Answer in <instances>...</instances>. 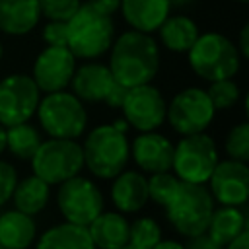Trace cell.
I'll list each match as a JSON object with an SVG mask.
<instances>
[{"mask_svg":"<svg viewBox=\"0 0 249 249\" xmlns=\"http://www.w3.org/2000/svg\"><path fill=\"white\" fill-rule=\"evenodd\" d=\"M107 66L126 89L150 84L160 70V47L150 33L128 29L113 41Z\"/></svg>","mask_w":249,"mask_h":249,"instance_id":"cell-1","label":"cell"},{"mask_svg":"<svg viewBox=\"0 0 249 249\" xmlns=\"http://www.w3.org/2000/svg\"><path fill=\"white\" fill-rule=\"evenodd\" d=\"M113 41L115 23L111 16L97 12L86 2L66 21V47L76 58L93 60L105 54Z\"/></svg>","mask_w":249,"mask_h":249,"instance_id":"cell-2","label":"cell"},{"mask_svg":"<svg viewBox=\"0 0 249 249\" xmlns=\"http://www.w3.org/2000/svg\"><path fill=\"white\" fill-rule=\"evenodd\" d=\"M84 154V167L93 177L99 179H113L130 160V144L126 132L117 130L113 124H99L95 126L82 144Z\"/></svg>","mask_w":249,"mask_h":249,"instance_id":"cell-3","label":"cell"},{"mask_svg":"<svg viewBox=\"0 0 249 249\" xmlns=\"http://www.w3.org/2000/svg\"><path fill=\"white\" fill-rule=\"evenodd\" d=\"M189 66L206 82L233 78L241 66L237 45L218 31L200 33L195 45L187 51Z\"/></svg>","mask_w":249,"mask_h":249,"instance_id":"cell-4","label":"cell"},{"mask_svg":"<svg viewBox=\"0 0 249 249\" xmlns=\"http://www.w3.org/2000/svg\"><path fill=\"white\" fill-rule=\"evenodd\" d=\"M169 224L183 237L206 233L210 216L214 212V198L204 185L179 181L169 202L163 206Z\"/></svg>","mask_w":249,"mask_h":249,"instance_id":"cell-5","label":"cell"},{"mask_svg":"<svg viewBox=\"0 0 249 249\" xmlns=\"http://www.w3.org/2000/svg\"><path fill=\"white\" fill-rule=\"evenodd\" d=\"M37 119L49 138L76 140L88 124L84 103L70 91H53L39 99Z\"/></svg>","mask_w":249,"mask_h":249,"instance_id":"cell-6","label":"cell"},{"mask_svg":"<svg viewBox=\"0 0 249 249\" xmlns=\"http://www.w3.org/2000/svg\"><path fill=\"white\" fill-rule=\"evenodd\" d=\"M29 161L33 175L43 179L47 185H60L70 177L80 175L84 167V154L76 140L49 138L41 142Z\"/></svg>","mask_w":249,"mask_h":249,"instance_id":"cell-7","label":"cell"},{"mask_svg":"<svg viewBox=\"0 0 249 249\" xmlns=\"http://www.w3.org/2000/svg\"><path fill=\"white\" fill-rule=\"evenodd\" d=\"M218 163V148L210 134L198 132L181 136L173 146L171 169L179 181L204 185Z\"/></svg>","mask_w":249,"mask_h":249,"instance_id":"cell-8","label":"cell"},{"mask_svg":"<svg viewBox=\"0 0 249 249\" xmlns=\"http://www.w3.org/2000/svg\"><path fill=\"white\" fill-rule=\"evenodd\" d=\"M56 206L66 222L88 226L103 212V195L91 179L76 175L58 185Z\"/></svg>","mask_w":249,"mask_h":249,"instance_id":"cell-9","label":"cell"},{"mask_svg":"<svg viewBox=\"0 0 249 249\" xmlns=\"http://www.w3.org/2000/svg\"><path fill=\"white\" fill-rule=\"evenodd\" d=\"M214 107L208 99L206 89L202 88H185L167 103L165 121L171 124V128L181 134H198L204 132L212 119H214Z\"/></svg>","mask_w":249,"mask_h":249,"instance_id":"cell-10","label":"cell"},{"mask_svg":"<svg viewBox=\"0 0 249 249\" xmlns=\"http://www.w3.org/2000/svg\"><path fill=\"white\" fill-rule=\"evenodd\" d=\"M41 91L27 74H10L0 80V124L27 123L39 105Z\"/></svg>","mask_w":249,"mask_h":249,"instance_id":"cell-11","label":"cell"},{"mask_svg":"<svg viewBox=\"0 0 249 249\" xmlns=\"http://www.w3.org/2000/svg\"><path fill=\"white\" fill-rule=\"evenodd\" d=\"M121 111L128 126L136 128L138 132H152L165 123L167 103L156 86L142 84L126 89Z\"/></svg>","mask_w":249,"mask_h":249,"instance_id":"cell-12","label":"cell"},{"mask_svg":"<svg viewBox=\"0 0 249 249\" xmlns=\"http://www.w3.org/2000/svg\"><path fill=\"white\" fill-rule=\"evenodd\" d=\"M208 191L222 206H243L249 198V167L235 160H218L208 177Z\"/></svg>","mask_w":249,"mask_h":249,"instance_id":"cell-13","label":"cell"},{"mask_svg":"<svg viewBox=\"0 0 249 249\" xmlns=\"http://www.w3.org/2000/svg\"><path fill=\"white\" fill-rule=\"evenodd\" d=\"M76 70V56L68 47H45L33 62V82L39 91L53 93L70 86Z\"/></svg>","mask_w":249,"mask_h":249,"instance_id":"cell-14","label":"cell"},{"mask_svg":"<svg viewBox=\"0 0 249 249\" xmlns=\"http://www.w3.org/2000/svg\"><path fill=\"white\" fill-rule=\"evenodd\" d=\"M130 156L134 163L150 175L169 171L173 161V144L167 136L156 130L140 132L130 144Z\"/></svg>","mask_w":249,"mask_h":249,"instance_id":"cell-15","label":"cell"},{"mask_svg":"<svg viewBox=\"0 0 249 249\" xmlns=\"http://www.w3.org/2000/svg\"><path fill=\"white\" fill-rule=\"evenodd\" d=\"M72 93L80 101L89 103H105L109 93L115 89L117 82L107 64L101 62H86L74 70L70 80Z\"/></svg>","mask_w":249,"mask_h":249,"instance_id":"cell-16","label":"cell"},{"mask_svg":"<svg viewBox=\"0 0 249 249\" xmlns=\"http://www.w3.org/2000/svg\"><path fill=\"white\" fill-rule=\"evenodd\" d=\"M111 202L121 214H134L148 202V179L140 171L123 169L113 177Z\"/></svg>","mask_w":249,"mask_h":249,"instance_id":"cell-17","label":"cell"},{"mask_svg":"<svg viewBox=\"0 0 249 249\" xmlns=\"http://www.w3.org/2000/svg\"><path fill=\"white\" fill-rule=\"evenodd\" d=\"M124 21L134 31L154 33L169 16V0H121L119 6Z\"/></svg>","mask_w":249,"mask_h":249,"instance_id":"cell-18","label":"cell"},{"mask_svg":"<svg viewBox=\"0 0 249 249\" xmlns=\"http://www.w3.org/2000/svg\"><path fill=\"white\" fill-rule=\"evenodd\" d=\"M128 226L130 222L124 214L103 210L86 228L95 249H121L128 243Z\"/></svg>","mask_w":249,"mask_h":249,"instance_id":"cell-19","label":"cell"},{"mask_svg":"<svg viewBox=\"0 0 249 249\" xmlns=\"http://www.w3.org/2000/svg\"><path fill=\"white\" fill-rule=\"evenodd\" d=\"M37 0H0V31L6 35H27L39 23Z\"/></svg>","mask_w":249,"mask_h":249,"instance_id":"cell-20","label":"cell"},{"mask_svg":"<svg viewBox=\"0 0 249 249\" xmlns=\"http://www.w3.org/2000/svg\"><path fill=\"white\" fill-rule=\"evenodd\" d=\"M37 235L33 216L19 210H6L0 214V247L4 249H29Z\"/></svg>","mask_w":249,"mask_h":249,"instance_id":"cell-21","label":"cell"},{"mask_svg":"<svg viewBox=\"0 0 249 249\" xmlns=\"http://www.w3.org/2000/svg\"><path fill=\"white\" fill-rule=\"evenodd\" d=\"M160 43L171 51V53H187L195 41L198 39L200 31L198 25L189 18V16H167L163 23L158 27Z\"/></svg>","mask_w":249,"mask_h":249,"instance_id":"cell-22","label":"cell"},{"mask_svg":"<svg viewBox=\"0 0 249 249\" xmlns=\"http://www.w3.org/2000/svg\"><path fill=\"white\" fill-rule=\"evenodd\" d=\"M245 230H247V214L243 206H220L214 208L210 216L206 235L224 247Z\"/></svg>","mask_w":249,"mask_h":249,"instance_id":"cell-23","label":"cell"},{"mask_svg":"<svg viewBox=\"0 0 249 249\" xmlns=\"http://www.w3.org/2000/svg\"><path fill=\"white\" fill-rule=\"evenodd\" d=\"M35 249H95L88 228L62 222L49 228L37 241Z\"/></svg>","mask_w":249,"mask_h":249,"instance_id":"cell-24","label":"cell"},{"mask_svg":"<svg viewBox=\"0 0 249 249\" xmlns=\"http://www.w3.org/2000/svg\"><path fill=\"white\" fill-rule=\"evenodd\" d=\"M49 196H51V185H47L37 175H29V177L18 181L16 189L12 193L16 210L29 214V216L39 214L47 206Z\"/></svg>","mask_w":249,"mask_h":249,"instance_id":"cell-25","label":"cell"},{"mask_svg":"<svg viewBox=\"0 0 249 249\" xmlns=\"http://www.w3.org/2000/svg\"><path fill=\"white\" fill-rule=\"evenodd\" d=\"M41 142L43 138L39 130L29 123H19L6 128V150H10V154L18 160H31Z\"/></svg>","mask_w":249,"mask_h":249,"instance_id":"cell-26","label":"cell"},{"mask_svg":"<svg viewBox=\"0 0 249 249\" xmlns=\"http://www.w3.org/2000/svg\"><path fill=\"white\" fill-rule=\"evenodd\" d=\"M160 239H161V228L150 216L136 218L128 226V243L138 249H152Z\"/></svg>","mask_w":249,"mask_h":249,"instance_id":"cell-27","label":"cell"},{"mask_svg":"<svg viewBox=\"0 0 249 249\" xmlns=\"http://www.w3.org/2000/svg\"><path fill=\"white\" fill-rule=\"evenodd\" d=\"M224 150L230 160L235 161H249V123L241 121L233 128H230L226 140H224Z\"/></svg>","mask_w":249,"mask_h":249,"instance_id":"cell-28","label":"cell"},{"mask_svg":"<svg viewBox=\"0 0 249 249\" xmlns=\"http://www.w3.org/2000/svg\"><path fill=\"white\" fill-rule=\"evenodd\" d=\"M206 93H208V99H210L214 111H226V109H230L231 105L237 103V99L241 95L239 86L231 78L210 82V88L206 89Z\"/></svg>","mask_w":249,"mask_h":249,"instance_id":"cell-29","label":"cell"},{"mask_svg":"<svg viewBox=\"0 0 249 249\" xmlns=\"http://www.w3.org/2000/svg\"><path fill=\"white\" fill-rule=\"evenodd\" d=\"M146 179H148V200L156 202L158 206H165L179 185V179L169 171L152 173Z\"/></svg>","mask_w":249,"mask_h":249,"instance_id":"cell-30","label":"cell"},{"mask_svg":"<svg viewBox=\"0 0 249 249\" xmlns=\"http://www.w3.org/2000/svg\"><path fill=\"white\" fill-rule=\"evenodd\" d=\"M39 12L49 21H68L78 8L82 6V0H37Z\"/></svg>","mask_w":249,"mask_h":249,"instance_id":"cell-31","label":"cell"},{"mask_svg":"<svg viewBox=\"0 0 249 249\" xmlns=\"http://www.w3.org/2000/svg\"><path fill=\"white\" fill-rule=\"evenodd\" d=\"M18 183V171L12 163L0 160V206L12 198V193Z\"/></svg>","mask_w":249,"mask_h":249,"instance_id":"cell-32","label":"cell"},{"mask_svg":"<svg viewBox=\"0 0 249 249\" xmlns=\"http://www.w3.org/2000/svg\"><path fill=\"white\" fill-rule=\"evenodd\" d=\"M47 47H66V21H49L41 31Z\"/></svg>","mask_w":249,"mask_h":249,"instance_id":"cell-33","label":"cell"},{"mask_svg":"<svg viewBox=\"0 0 249 249\" xmlns=\"http://www.w3.org/2000/svg\"><path fill=\"white\" fill-rule=\"evenodd\" d=\"M185 249H224L222 245H218L214 239H210L206 233L189 237V243L185 245Z\"/></svg>","mask_w":249,"mask_h":249,"instance_id":"cell-34","label":"cell"},{"mask_svg":"<svg viewBox=\"0 0 249 249\" xmlns=\"http://www.w3.org/2000/svg\"><path fill=\"white\" fill-rule=\"evenodd\" d=\"M86 4H89L91 8H95L97 12H101L105 16H113L119 10L121 0H86Z\"/></svg>","mask_w":249,"mask_h":249,"instance_id":"cell-35","label":"cell"},{"mask_svg":"<svg viewBox=\"0 0 249 249\" xmlns=\"http://www.w3.org/2000/svg\"><path fill=\"white\" fill-rule=\"evenodd\" d=\"M124 95H126V88H123L121 84H117L115 86V89L109 93V97H107V105L109 107H115V109H121V105H123V101H124Z\"/></svg>","mask_w":249,"mask_h":249,"instance_id":"cell-36","label":"cell"},{"mask_svg":"<svg viewBox=\"0 0 249 249\" xmlns=\"http://www.w3.org/2000/svg\"><path fill=\"white\" fill-rule=\"evenodd\" d=\"M241 58H249V23H245L239 31V47H237Z\"/></svg>","mask_w":249,"mask_h":249,"instance_id":"cell-37","label":"cell"},{"mask_svg":"<svg viewBox=\"0 0 249 249\" xmlns=\"http://www.w3.org/2000/svg\"><path fill=\"white\" fill-rule=\"evenodd\" d=\"M224 249H249V230H245L237 237H233L228 245H224Z\"/></svg>","mask_w":249,"mask_h":249,"instance_id":"cell-38","label":"cell"},{"mask_svg":"<svg viewBox=\"0 0 249 249\" xmlns=\"http://www.w3.org/2000/svg\"><path fill=\"white\" fill-rule=\"evenodd\" d=\"M152 249H185V245L175 239H160Z\"/></svg>","mask_w":249,"mask_h":249,"instance_id":"cell-39","label":"cell"},{"mask_svg":"<svg viewBox=\"0 0 249 249\" xmlns=\"http://www.w3.org/2000/svg\"><path fill=\"white\" fill-rule=\"evenodd\" d=\"M195 0H169V8H187Z\"/></svg>","mask_w":249,"mask_h":249,"instance_id":"cell-40","label":"cell"},{"mask_svg":"<svg viewBox=\"0 0 249 249\" xmlns=\"http://www.w3.org/2000/svg\"><path fill=\"white\" fill-rule=\"evenodd\" d=\"M113 126H115L117 130H121V132H126V130H128V123H126L124 119H117V121L113 123Z\"/></svg>","mask_w":249,"mask_h":249,"instance_id":"cell-41","label":"cell"},{"mask_svg":"<svg viewBox=\"0 0 249 249\" xmlns=\"http://www.w3.org/2000/svg\"><path fill=\"white\" fill-rule=\"evenodd\" d=\"M6 150V128L0 124V154Z\"/></svg>","mask_w":249,"mask_h":249,"instance_id":"cell-42","label":"cell"},{"mask_svg":"<svg viewBox=\"0 0 249 249\" xmlns=\"http://www.w3.org/2000/svg\"><path fill=\"white\" fill-rule=\"evenodd\" d=\"M121 249H138V247H134V245H130V243H126L124 247H121Z\"/></svg>","mask_w":249,"mask_h":249,"instance_id":"cell-43","label":"cell"},{"mask_svg":"<svg viewBox=\"0 0 249 249\" xmlns=\"http://www.w3.org/2000/svg\"><path fill=\"white\" fill-rule=\"evenodd\" d=\"M2 54H4V47H2V41H0V58H2Z\"/></svg>","mask_w":249,"mask_h":249,"instance_id":"cell-44","label":"cell"},{"mask_svg":"<svg viewBox=\"0 0 249 249\" xmlns=\"http://www.w3.org/2000/svg\"><path fill=\"white\" fill-rule=\"evenodd\" d=\"M235 2H239V4H247L249 0H235Z\"/></svg>","mask_w":249,"mask_h":249,"instance_id":"cell-45","label":"cell"},{"mask_svg":"<svg viewBox=\"0 0 249 249\" xmlns=\"http://www.w3.org/2000/svg\"><path fill=\"white\" fill-rule=\"evenodd\" d=\"M0 249H4V247H0Z\"/></svg>","mask_w":249,"mask_h":249,"instance_id":"cell-46","label":"cell"}]
</instances>
